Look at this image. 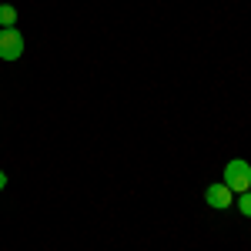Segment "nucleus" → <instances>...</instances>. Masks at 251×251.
I'll use <instances>...</instances> for the list:
<instances>
[{"instance_id":"nucleus-1","label":"nucleus","mask_w":251,"mask_h":251,"mask_svg":"<svg viewBox=\"0 0 251 251\" xmlns=\"http://www.w3.org/2000/svg\"><path fill=\"white\" fill-rule=\"evenodd\" d=\"M225 184L231 188V194H245L251 188V164L248 161H241V157H234L228 161V168H225Z\"/></svg>"},{"instance_id":"nucleus-2","label":"nucleus","mask_w":251,"mask_h":251,"mask_svg":"<svg viewBox=\"0 0 251 251\" xmlns=\"http://www.w3.org/2000/svg\"><path fill=\"white\" fill-rule=\"evenodd\" d=\"M24 54V34L17 27H3L0 30V60H20Z\"/></svg>"},{"instance_id":"nucleus-3","label":"nucleus","mask_w":251,"mask_h":251,"mask_svg":"<svg viewBox=\"0 0 251 251\" xmlns=\"http://www.w3.org/2000/svg\"><path fill=\"white\" fill-rule=\"evenodd\" d=\"M204 201H208V208H214V211H228V208H234V194H231V188H228L225 181H214V184H208Z\"/></svg>"},{"instance_id":"nucleus-4","label":"nucleus","mask_w":251,"mask_h":251,"mask_svg":"<svg viewBox=\"0 0 251 251\" xmlns=\"http://www.w3.org/2000/svg\"><path fill=\"white\" fill-rule=\"evenodd\" d=\"M14 24H17V7L0 3V30H3V27H14Z\"/></svg>"},{"instance_id":"nucleus-5","label":"nucleus","mask_w":251,"mask_h":251,"mask_svg":"<svg viewBox=\"0 0 251 251\" xmlns=\"http://www.w3.org/2000/svg\"><path fill=\"white\" fill-rule=\"evenodd\" d=\"M238 211L245 214V218H251V191L238 194Z\"/></svg>"},{"instance_id":"nucleus-6","label":"nucleus","mask_w":251,"mask_h":251,"mask_svg":"<svg viewBox=\"0 0 251 251\" xmlns=\"http://www.w3.org/2000/svg\"><path fill=\"white\" fill-rule=\"evenodd\" d=\"M3 188H7V174L0 171V191H3Z\"/></svg>"}]
</instances>
